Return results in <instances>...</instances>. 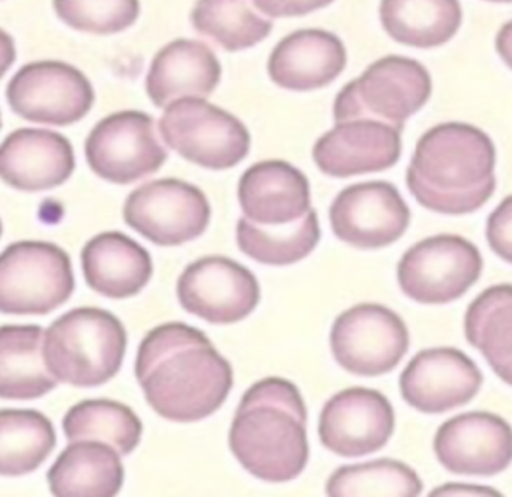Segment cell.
Returning <instances> with one entry per match:
<instances>
[{
	"label": "cell",
	"instance_id": "6da1fadb",
	"mask_svg": "<svg viewBox=\"0 0 512 497\" xmlns=\"http://www.w3.org/2000/svg\"><path fill=\"white\" fill-rule=\"evenodd\" d=\"M137 380L149 406L167 421L214 415L233 388V368L208 335L182 322L148 332L136 358Z\"/></svg>",
	"mask_w": 512,
	"mask_h": 497
},
{
	"label": "cell",
	"instance_id": "7a4b0ae2",
	"mask_svg": "<svg viewBox=\"0 0 512 497\" xmlns=\"http://www.w3.org/2000/svg\"><path fill=\"white\" fill-rule=\"evenodd\" d=\"M307 421L298 386L281 377H266L242 395L229 431L230 451L260 481H293L310 458Z\"/></svg>",
	"mask_w": 512,
	"mask_h": 497
},
{
	"label": "cell",
	"instance_id": "3957f363",
	"mask_svg": "<svg viewBox=\"0 0 512 497\" xmlns=\"http://www.w3.org/2000/svg\"><path fill=\"white\" fill-rule=\"evenodd\" d=\"M496 149L469 124L436 125L419 139L406 181L416 202L443 215L481 209L496 190Z\"/></svg>",
	"mask_w": 512,
	"mask_h": 497
},
{
	"label": "cell",
	"instance_id": "277c9868",
	"mask_svg": "<svg viewBox=\"0 0 512 497\" xmlns=\"http://www.w3.org/2000/svg\"><path fill=\"white\" fill-rule=\"evenodd\" d=\"M43 341L44 365L56 380L77 388H95L121 370L128 335L110 311L80 307L56 319Z\"/></svg>",
	"mask_w": 512,
	"mask_h": 497
},
{
	"label": "cell",
	"instance_id": "5b68a950",
	"mask_svg": "<svg viewBox=\"0 0 512 497\" xmlns=\"http://www.w3.org/2000/svg\"><path fill=\"white\" fill-rule=\"evenodd\" d=\"M431 91V76L424 65L404 56H385L338 92L335 124L371 119L403 131L407 119L430 100Z\"/></svg>",
	"mask_w": 512,
	"mask_h": 497
},
{
	"label": "cell",
	"instance_id": "8992f818",
	"mask_svg": "<svg viewBox=\"0 0 512 497\" xmlns=\"http://www.w3.org/2000/svg\"><path fill=\"white\" fill-rule=\"evenodd\" d=\"M76 289L67 251L44 241H20L0 253V313L44 316Z\"/></svg>",
	"mask_w": 512,
	"mask_h": 497
},
{
	"label": "cell",
	"instance_id": "52a82bcc",
	"mask_svg": "<svg viewBox=\"0 0 512 497\" xmlns=\"http://www.w3.org/2000/svg\"><path fill=\"white\" fill-rule=\"evenodd\" d=\"M160 133L170 149L203 169H232L250 152L247 127L203 98L185 97L170 103L161 116Z\"/></svg>",
	"mask_w": 512,
	"mask_h": 497
},
{
	"label": "cell",
	"instance_id": "ba28073f",
	"mask_svg": "<svg viewBox=\"0 0 512 497\" xmlns=\"http://www.w3.org/2000/svg\"><path fill=\"white\" fill-rule=\"evenodd\" d=\"M478 248L458 235H436L410 247L397 266L401 292L425 305L460 299L481 277Z\"/></svg>",
	"mask_w": 512,
	"mask_h": 497
},
{
	"label": "cell",
	"instance_id": "9c48e42d",
	"mask_svg": "<svg viewBox=\"0 0 512 497\" xmlns=\"http://www.w3.org/2000/svg\"><path fill=\"white\" fill-rule=\"evenodd\" d=\"M329 344L347 373L377 377L398 367L409 350L410 335L395 311L380 304H359L335 319Z\"/></svg>",
	"mask_w": 512,
	"mask_h": 497
},
{
	"label": "cell",
	"instance_id": "30bf717a",
	"mask_svg": "<svg viewBox=\"0 0 512 497\" xmlns=\"http://www.w3.org/2000/svg\"><path fill=\"white\" fill-rule=\"evenodd\" d=\"M211 215L205 193L175 178L143 184L127 197L124 206L125 223L160 247H178L200 238Z\"/></svg>",
	"mask_w": 512,
	"mask_h": 497
},
{
	"label": "cell",
	"instance_id": "8fae6325",
	"mask_svg": "<svg viewBox=\"0 0 512 497\" xmlns=\"http://www.w3.org/2000/svg\"><path fill=\"white\" fill-rule=\"evenodd\" d=\"M85 154L95 175L118 185L154 175L169 157L155 133L154 118L137 110L101 119L86 140Z\"/></svg>",
	"mask_w": 512,
	"mask_h": 497
},
{
	"label": "cell",
	"instance_id": "7c38bea8",
	"mask_svg": "<svg viewBox=\"0 0 512 497\" xmlns=\"http://www.w3.org/2000/svg\"><path fill=\"white\" fill-rule=\"evenodd\" d=\"M7 100L26 121L67 127L91 112L95 91L79 68L61 61H38L17 71L8 83Z\"/></svg>",
	"mask_w": 512,
	"mask_h": 497
},
{
	"label": "cell",
	"instance_id": "4fadbf2b",
	"mask_svg": "<svg viewBox=\"0 0 512 497\" xmlns=\"http://www.w3.org/2000/svg\"><path fill=\"white\" fill-rule=\"evenodd\" d=\"M176 292L187 313L212 325L241 322L260 302L256 275L223 256L202 257L188 265L179 277Z\"/></svg>",
	"mask_w": 512,
	"mask_h": 497
},
{
	"label": "cell",
	"instance_id": "5bb4252c",
	"mask_svg": "<svg viewBox=\"0 0 512 497\" xmlns=\"http://www.w3.org/2000/svg\"><path fill=\"white\" fill-rule=\"evenodd\" d=\"M410 217L400 191L383 181L350 185L329 208L334 235L359 250H379L394 244L406 233Z\"/></svg>",
	"mask_w": 512,
	"mask_h": 497
},
{
	"label": "cell",
	"instance_id": "9a60e30c",
	"mask_svg": "<svg viewBox=\"0 0 512 497\" xmlns=\"http://www.w3.org/2000/svg\"><path fill=\"white\" fill-rule=\"evenodd\" d=\"M394 430V407L376 389H344L329 398L320 412V442L338 457L374 454L389 442Z\"/></svg>",
	"mask_w": 512,
	"mask_h": 497
},
{
	"label": "cell",
	"instance_id": "2e32d148",
	"mask_svg": "<svg viewBox=\"0 0 512 497\" xmlns=\"http://www.w3.org/2000/svg\"><path fill=\"white\" fill-rule=\"evenodd\" d=\"M482 382L481 370L466 353L434 347L410 359L400 376V392L418 412L439 415L470 403Z\"/></svg>",
	"mask_w": 512,
	"mask_h": 497
},
{
	"label": "cell",
	"instance_id": "e0dca14e",
	"mask_svg": "<svg viewBox=\"0 0 512 497\" xmlns=\"http://www.w3.org/2000/svg\"><path fill=\"white\" fill-rule=\"evenodd\" d=\"M511 427L490 412H467L440 425L434 436L437 460L457 475L493 476L508 469Z\"/></svg>",
	"mask_w": 512,
	"mask_h": 497
},
{
	"label": "cell",
	"instance_id": "ac0fdd59",
	"mask_svg": "<svg viewBox=\"0 0 512 497\" xmlns=\"http://www.w3.org/2000/svg\"><path fill=\"white\" fill-rule=\"evenodd\" d=\"M401 131L371 119L338 122L317 140L313 160L332 178L383 172L400 160Z\"/></svg>",
	"mask_w": 512,
	"mask_h": 497
},
{
	"label": "cell",
	"instance_id": "d6986e66",
	"mask_svg": "<svg viewBox=\"0 0 512 497\" xmlns=\"http://www.w3.org/2000/svg\"><path fill=\"white\" fill-rule=\"evenodd\" d=\"M76 169V155L67 137L41 128H20L0 145V179L26 193L65 184Z\"/></svg>",
	"mask_w": 512,
	"mask_h": 497
},
{
	"label": "cell",
	"instance_id": "ffe728a7",
	"mask_svg": "<svg viewBox=\"0 0 512 497\" xmlns=\"http://www.w3.org/2000/svg\"><path fill=\"white\" fill-rule=\"evenodd\" d=\"M238 199L247 220L283 226L310 211V182L287 161H260L241 176Z\"/></svg>",
	"mask_w": 512,
	"mask_h": 497
},
{
	"label": "cell",
	"instance_id": "44dd1931",
	"mask_svg": "<svg viewBox=\"0 0 512 497\" xmlns=\"http://www.w3.org/2000/svg\"><path fill=\"white\" fill-rule=\"evenodd\" d=\"M346 64V47L337 35L323 29H301L275 46L268 73L280 88L308 92L334 82Z\"/></svg>",
	"mask_w": 512,
	"mask_h": 497
},
{
	"label": "cell",
	"instance_id": "7402d4cb",
	"mask_svg": "<svg viewBox=\"0 0 512 497\" xmlns=\"http://www.w3.org/2000/svg\"><path fill=\"white\" fill-rule=\"evenodd\" d=\"M221 80V64L202 41L175 40L155 55L146 77V92L164 109L179 98H208Z\"/></svg>",
	"mask_w": 512,
	"mask_h": 497
},
{
	"label": "cell",
	"instance_id": "603a6c76",
	"mask_svg": "<svg viewBox=\"0 0 512 497\" xmlns=\"http://www.w3.org/2000/svg\"><path fill=\"white\" fill-rule=\"evenodd\" d=\"M82 268L88 286L110 299L139 295L154 274L149 251L121 232L94 236L83 247Z\"/></svg>",
	"mask_w": 512,
	"mask_h": 497
},
{
	"label": "cell",
	"instance_id": "cb8c5ba5",
	"mask_svg": "<svg viewBox=\"0 0 512 497\" xmlns=\"http://www.w3.org/2000/svg\"><path fill=\"white\" fill-rule=\"evenodd\" d=\"M124 478L118 452L101 440H74L47 472L50 491L58 497H113Z\"/></svg>",
	"mask_w": 512,
	"mask_h": 497
},
{
	"label": "cell",
	"instance_id": "d4e9b609",
	"mask_svg": "<svg viewBox=\"0 0 512 497\" xmlns=\"http://www.w3.org/2000/svg\"><path fill=\"white\" fill-rule=\"evenodd\" d=\"M40 325L0 326V398L37 400L56 388L44 365Z\"/></svg>",
	"mask_w": 512,
	"mask_h": 497
},
{
	"label": "cell",
	"instance_id": "484cf974",
	"mask_svg": "<svg viewBox=\"0 0 512 497\" xmlns=\"http://www.w3.org/2000/svg\"><path fill=\"white\" fill-rule=\"evenodd\" d=\"M379 13L392 40L416 49L449 43L463 22L458 0H382Z\"/></svg>",
	"mask_w": 512,
	"mask_h": 497
},
{
	"label": "cell",
	"instance_id": "4316f807",
	"mask_svg": "<svg viewBox=\"0 0 512 497\" xmlns=\"http://www.w3.org/2000/svg\"><path fill=\"white\" fill-rule=\"evenodd\" d=\"M511 319V284L485 289L464 316L467 341L484 355L506 385H511Z\"/></svg>",
	"mask_w": 512,
	"mask_h": 497
},
{
	"label": "cell",
	"instance_id": "83f0119b",
	"mask_svg": "<svg viewBox=\"0 0 512 497\" xmlns=\"http://www.w3.org/2000/svg\"><path fill=\"white\" fill-rule=\"evenodd\" d=\"M319 218L314 209L304 217L283 226H262L241 218L236 227L239 250L269 266H289L301 262L313 253L319 244Z\"/></svg>",
	"mask_w": 512,
	"mask_h": 497
},
{
	"label": "cell",
	"instance_id": "f1b7e54d",
	"mask_svg": "<svg viewBox=\"0 0 512 497\" xmlns=\"http://www.w3.org/2000/svg\"><path fill=\"white\" fill-rule=\"evenodd\" d=\"M56 431L34 409H0V476L35 472L52 454Z\"/></svg>",
	"mask_w": 512,
	"mask_h": 497
},
{
	"label": "cell",
	"instance_id": "f546056e",
	"mask_svg": "<svg viewBox=\"0 0 512 497\" xmlns=\"http://www.w3.org/2000/svg\"><path fill=\"white\" fill-rule=\"evenodd\" d=\"M193 28L226 52H241L262 43L274 23L254 11L253 0H197Z\"/></svg>",
	"mask_w": 512,
	"mask_h": 497
},
{
	"label": "cell",
	"instance_id": "4dcf8cb0",
	"mask_svg": "<svg viewBox=\"0 0 512 497\" xmlns=\"http://www.w3.org/2000/svg\"><path fill=\"white\" fill-rule=\"evenodd\" d=\"M65 436L74 440H101L121 455H130L142 440L143 424L127 404L115 400H85L71 407L62 421Z\"/></svg>",
	"mask_w": 512,
	"mask_h": 497
},
{
	"label": "cell",
	"instance_id": "1f68e13d",
	"mask_svg": "<svg viewBox=\"0 0 512 497\" xmlns=\"http://www.w3.org/2000/svg\"><path fill=\"white\" fill-rule=\"evenodd\" d=\"M422 488L412 467L391 458L338 467L326 482V494L331 497H416Z\"/></svg>",
	"mask_w": 512,
	"mask_h": 497
},
{
	"label": "cell",
	"instance_id": "d6a6232c",
	"mask_svg": "<svg viewBox=\"0 0 512 497\" xmlns=\"http://www.w3.org/2000/svg\"><path fill=\"white\" fill-rule=\"evenodd\" d=\"M56 16L74 31L115 35L140 17V0H53Z\"/></svg>",
	"mask_w": 512,
	"mask_h": 497
},
{
	"label": "cell",
	"instance_id": "836d02e7",
	"mask_svg": "<svg viewBox=\"0 0 512 497\" xmlns=\"http://www.w3.org/2000/svg\"><path fill=\"white\" fill-rule=\"evenodd\" d=\"M511 215V197H506L487 221L488 244L506 263L511 262Z\"/></svg>",
	"mask_w": 512,
	"mask_h": 497
},
{
	"label": "cell",
	"instance_id": "e575fe53",
	"mask_svg": "<svg viewBox=\"0 0 512 497\" xmlns=\"http://www.w3.org/2000/svg\"><path fill=\"white\" fill-rule=\"evenodd\" d=\"M334 0H253L254 7L272 19L301 17L329 7Z\"/></svg>",
	"mask_w": 512,
	"mask_h": 497
},
{
	"label": "cell",
	"instance_id": "d590c367",
	"mask_svg": "<svg viewBox=\"0 0 512 497\" xmlns=\"http://www.w3.org/2000/svg\"><path fill=\"white\" fill-rule=\"evenodd\" d=\"M17 50L14 38L4 29H0V79L10 71L16 62Z\"/></svg>",
	"mask_w": 512,
	"mask_h": 497
},
{
	"label": "cell",
	"instance_id": "8d00e7d4",
	"mask_svg": "<svg viewBox=\"0 0 512 497\" xmlns=\"http://www.w3.org/2000/svg\"><path fill=\"white\" fill-rule=\"evenodd\" d=\"M457 496V494H460V496H463V494H472V496H478V494H484V496H499V493H497L496 490H493V488H487V487H470V485H463V484H457V485H443V487L436 488V490L431 493V496Z\"/></svg>",
	"mask_w": 512,
	"mask_h": 497
},
{
	"label": "cell",
	"instance_id": "74e56055",
	"mask_svg": "<svg viewBox=\"0 0 512 497\" xmlns=\"http://www.w3.org/2000/svg\"><path fill=\"white\" fill-rule=\"evenodd\" d=\"M488 2H496V4H500V2H502V4H511V0H488Z\"/></svg>",
	"mask_w": 512,
	"mask_h": 497
},
{
	"label": "cell",
	"instance_id": "f35d334b",
	"mask_svg": "<svg viewBox=\"0 0 512 497\" xmlns=\"http://www.w3.org/2000/svg\"><path fill=\"white\" fill-rule=\"evenodd\" d=\"M4 233V226H2V220H0V236Z\"/></svg>",
	"mask_w": 512,
	"mask_h": 497
},
{
	"label": "cell",
	"instance_id": "ab89813d",
	"mask_svg": "<svg viewBox=\"0 0 512 497\" xmlns=\"http://www.w3.org/2000/svg\"><path fill=\"white\" fill-rule=\"evenodd\" d=\"M0 128H2V116H0Z\"/></svg>",
	"mask_w": 512,
	"mask_h": 497
}]
</instances>
